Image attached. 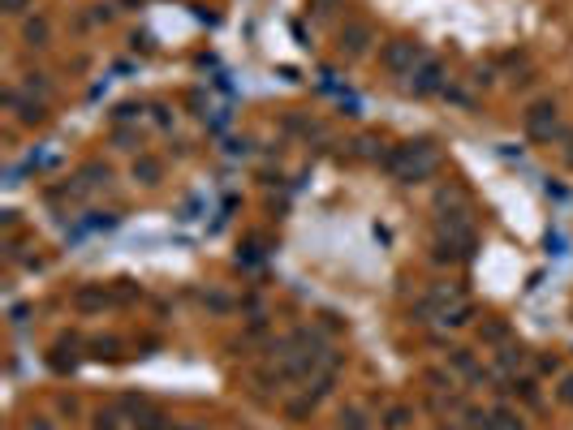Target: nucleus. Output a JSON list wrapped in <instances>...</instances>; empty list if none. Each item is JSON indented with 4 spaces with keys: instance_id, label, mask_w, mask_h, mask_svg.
Returning a JSON list of instances; mask_svg holds the SVG:
<instances>
[{
    "instance_id": "f03ea898",
    "label": "nucleus",
    "mask_w": 573,
    "mask_h": 430,
    "mask_svg": "<svg viewBox=\"0 0 573 430\" xmlns=\"http://www.w3.org/2000/svg\"><path fill=\"white\" fill-rule=\"evenodd\" d=\"M560 396H565V400L573 404V378H569V383H565V392H560Z\"/></svg>"
},
{
    "instance_id": "f257e3e1",
    "label": "nucleus",
    "mask_w": 573,
    "mask_h": 430,
    "mask_svg": "<svg viewBox=\"0 0 573 430\" xmlns=\"http://www.w3.org/2000/svg\"><path fill=\"white\" fill-rule=\"evenodd\" d=\"M384 61H388V69H405V65L418 61V47H414V43H392L388 52H384Z\"/></svg>"
}]
</instances>
